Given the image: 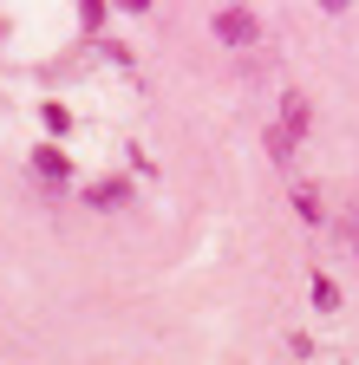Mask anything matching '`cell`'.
<instances>
[{"label": "cell", "mask_w": 359, "mask_h": 365, "mask_svg": "<svg viewBox=\"0 0 359 365\" xmlns=\"http://www.w3.org/2000/svg\"><path fill=\"white\" fill-rule=\"evenodd\" d=\"M209 26H216V39H222V46H255V39H261V20H255L248 7H222Z\"/></svg>", "instance_id": "obj_1"}, {"label": "cell", "mask_w": 359, "mask_h": 365, "mask_svg": "<svg viewBox=\"0 0 359 365\" xmlns=\"http://www.w3.org/2000/svg\"><path fill=\"white\" fill-rule=\"evenodd\" d=\"M33 170L46 176V182H72V157H66L59 144H39V150H33Z\"/></svg>", "instance_id": "obj_2"}, {"label": "cell", "mask_w": 359, "mask_h": 365, "mask_svg": "<svg viewBox=\"0 0 359 365\" xmlns=\"http://www.w3.org/2000/svg\"><path fill=\"white\" fill-rule=\"evenodd\" d=\"M307 124H313V105L300 98V91H288V98H281V130H288V137H300Z\"/></svg>", "instance_id": "obj_3"}, {"label": "cell", "mask_w": 359, "mask_h": 365, "mask_svg": "<svg viewBox=\"0 0 359 365\" xmlns=\"http://www.w3.org/2000/svg\"><path fill=\"white\" fill-rule=\"evenodd\" d=\"M131 190H124V176H105V182H92V190H85V202H92V209H118Z\"/></svg>", "instance_id": "obj_4"}, {"label": "cell", "mask_w": 359, "mask_h": 365, "mask_svg": "<svg viewBox=\"0 0 359 365\" xmlns=\"http://www.w3.org/2000/svg\"><path fill=\"white\" fill-rule=\"evenodd\" d=\"M307 294H313V307H320V313H333V307H340V287H333V274H313V281H307Z\"/></svg>", "instance_id": "obj_5"}, {"label": "cell", "mask_w": 359, "mask_h": 365, "mask_svg": "<svg viewBox=\"0 0 359 365\" xmlns=\"http://www.w3.org/2000/svg\"><path fill=\"white\" fill-rule=\"evenodd\" d=\"M268 157H275V163H288V157H294V137H288L281 124H275V130H268Z\"/></svg>", "instance_id": "obj_6"}, {"label": "cell", "mask_w": 359, "mask_h": 365, "mask_svg": "<svg viewBox=\"0 0 359 365\" xmlns=\"http://www.w3.org/2000/svg\"><path fill=\"white\" fill-rule=\"evenodd\" d=\"M294 215L300 222H320V196H313V190H294Z\"/></svg>", "instance_id": "obj_7"}, {"label": "cell", "mask_w": 359, "mask_h": 365, "mask_svg": "<svg viewBox=\"0 0 359 365\" xmlns=\"http://www.w3.org/2000/svg\"><path fill=\"white\" fill-rule=\"evenodd\" d=\"M39 111H46V130H53V137L72 130V111H66V105H39Z\"/></svg>", "instance_id": "obj_8"}, {"label": "cell", "mask_w": 359, "mask_h": 365, "mask_svg": "<svg viewBox=\"0 0 359 365\" xmlns=\"http://www.w3.org/2000/svg\"><path fill=\"white\" fill-rule=\"evenodd\" d=\"M79 20H85V26L98 33V26H105V0H85V7H79Z\"/></svg>", "instance_id": "obj_9"}]
</instances>
